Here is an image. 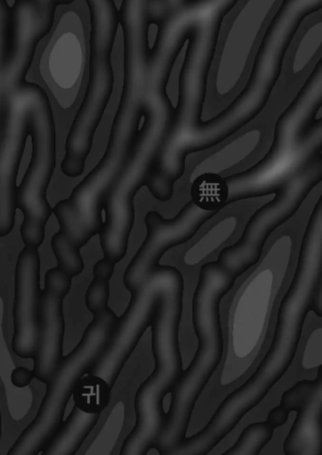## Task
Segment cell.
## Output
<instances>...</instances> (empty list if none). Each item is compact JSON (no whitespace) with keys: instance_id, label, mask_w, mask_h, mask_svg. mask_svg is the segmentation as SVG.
<instances>
[{"instance_id":"7","label":"cell","mask_w":322,"mask_h":455,"mask_svg":"<svg viewBox=\"0 0 322 455\" xmlns=\"http://www.w3.org/2000/svg\"><path fill=\"white\" fill-rule=\"evenodd\" d=\"M183 293L184 278L172 266L162 281L149 315L154 370L136 390L135 423L121 445L120 455H146L163 426L164 398L183 371L179 341Z\"/></svg>"},{"instance_id":"11","label":"cell","mask_w":322,"mask_h":455,"mask_svg":"<svg viewBox=\"0 0 322 455\" xmlns=\"http://www.w3.org/2000/svg\"><path fill=\"white\" fill-rule=\"evenodd\" d=\"M321 180L322 158L318 156L275 187L274 197L254 212L238 240L221 250L218 264L237 278L255 266L270 234L294 215Z\"/></svg>"},{"instance_id":"6","label":"cell","mask_w":322,"mask_h":455,"mask_svg":"<svg viewBox=\"0 0 322 455\" xmlns=\"http://www.w3.org/2000/svg\"><path fill=\"white\" fill-rule=\"evenodd\" d=\"M293 247L290 235L278 237L232 295L226 315L225 357L219 373L221 387L238 381L262 354L291 265Z\"/></svg>"},{"instance_id":"23","label":"cell","mask_w":322,"mask_h":455,"mask_svg":"<svg viewBox=\"0 0 322 455\" xmlns=\"http://www.w3.org/2000/svg\"><path fill=\"white\" fill-rule=\"evenodd\" d=\"M321 327L314 329L305 343L302 356V367L310 371L321 365Z\"/></svg>"},{"instance_id":"24","label":"cell","mask_w":322,"mask_h":455,"mask_svg":"<svg viewBox=\"0 0 322 455\" xmlns=\"http://www.w3.org/2000/svg\"><path fill=\"white\" fill-rule=\"evenodd\" d=\"M3 53L0 52V138L4 117V97L7 92L13 86L12 82L5 74L4 60Z\"/></svg>"},{"instance_id":"14","label":"cell","mask_w":322,"mask_h":455,"mask_svg":"<svg viewBox=\"0 0 322 455\" xmlns=\"http://www.w3.org/2000/svg\"><path fill=\"white\" fill-rule=\"evenodd\" d=\"M40 256L24 245L14 271L12 349L22 359H34L39 345Z\"/></svg>"},{"instance_id":"1","label":"cell","mask_w":322,"mask_h":455,"mask_svg":"<svg viewBox=\"0 0 322 455\" xmlns=\"http://www.w3.org/2000/svg\"><path fill=\"white\" fill-rule=\"evenodd\" d=\"M322 197L307 222L292 280L278 307L270 345L249 378L221 402L205 426L169 455H205L259 405L291 366L310 311L322 317Z\"/></svg>"},{"instance_id":"20","label":"cell","mask_w":322,"mask_h":455,"mask_svg":"<svg viewBox=\"0 0 322 455\" xmlns=\"http://www.w3.org/2000/svg\"><path fill=\"white\" fill-rule=\"evenodd\" d=\"M321 13L301 25L286 55L291 75L302 74L312 62L314 57H321Z\"/></svg>"},{"instance_id":"3","label":"cell","mask_w":322,"mask_h":455,"mask_svg":"<svg viewBox=\"0 0 322 455\" xmlns=\"http://www.w3.org/2000/svg\"><path fill=\"white\" fill-rule=\"evenodd\" d=\"M278 78L270 70L252 67L241 92L205 121L201 115L206 95L178 93L171 126L146 180L150 194L159 202H168L184 173L187 156L216 146L253 121L267 105Z\"/></svg>"},{"instance_id":"16","label":"cell","mask_w":322,"mask_h":455,"mask_svg":"<svg viewBox=\"0 0 322 455\" xmlns=\"http://www.w3.org/2000/svg\"><path fill=\"white\" fill-rule=\"evenodd\" d=\"M114 78L110 71L91 70L82 102L70 125L60 164L63 174L80 176L93 147V137L113 92Z\"/></svg>"},{"instance_id":"21","label":"cell","mask_w":322,"mask_h":455,"mask_svg":"<svg viewBox=\"0 0 322 455\" xmlns=\"http://www.w3.org/2000/svg\"><path fill=\"white\" fill-rule=\"evenodd\" d=\"M237 227L238 218L236 214L223 217L184 251L183 263L189 267L201 263L225 243L234 235Z\"/></svg>"},{"instance_id":"18","label":"cell","mask_w":322,"mask_h":455,"mask_svg":"<svg viewBox=\"0 0 322 455\" xmlns=\"http://www.w3.org/2000/svg\"><path fill=\"white\" fill-rule=\"evenodd\" d=\"M76 391V390H75ZM106 403L76 391L75 404L41 451L42 455H73L98 422Z\"/></svg>"},{"instance_id":"9","label":"cell","mask_w":322,"mask_h":455,"mask_svg":"<svg viewBox=\"0 0 322 455\" xmlns=\"http://www.w3.org/2000/svg\"><path fill=\"white\" fill-rule=\"evenodd\" d=\"M92 14L87 0L58 4L51 26L37 40L26 75L58 104L72 105L87 87L92 70Z\"/></svg>"},{"instance_id":"19","label":"cell","mask_w":322,"mask_h":455,"mask_svg":"<svg viewBox=\"0 0 322 455\" xmlns=\"http://www.w3.org/2000/svg\"><path fill=\"white\" fill-rule=\"evenodd\" d=\"M263 133L260 126L244 132L199 162L189 173V182L202 175H220L240 164L256 150Z\"/></svg>"},{"instance_id":"5","label":"cell","mask_w":322,"mask_h":455,"mask_svg":"<svg viewBox=\"0 0 322 455\" xmlns=\"http://www.w3.org/2000/svg\"><path fill=\"white\" fill-rule=\"evenodd\" d=\"M115 265L105 258L93 267L85 302L93 319L77 345L63 355L54 373L45 384L46 390L37 412L23 429L7 455H36L63 420L66 406L75 389L105 348L119 316L109 308V280Z\"/></svg>"},{"instance_id":"8","label":"cell","mask_w":322,"mask_h":455,"mask_svg":"<svg viewBox=\"0 0 322 455\" xmlns=\"http://www.w3.org/2000/svg\"><path fill=\"white\" fill-rule=\"evenodd\" d=\"M239 0H185L158 25L151 60L144 68L170 79L187 43L178 86L206 89L221 29Z\"/></svg>"},{"instance_id":"26","label":"cell","mask_w":322,"mask_h":455,"mask_svg":"<svg viewBox=\"0 0 322 455\" xmlns=\"http://www.w3.org/2000/svg\"><path fill=\"white\" fill-rule=\"evenodd\" d=\"M289 411L281 404L276 405L270 409L267 414V421L274 427H282L286 423L289 418Z\"/></svg>"},{"instance_id":"13","label":"cell","mask_w":322,"mask_h":455,"mask_svg":"<svg viewBox=\"0 0 322 455\" xmlns=\"http://www.w3.org/2000/svg\"><path fill=\"white\" fill-rule=\"evenodd\" d=\"M218 212L197 195H191V199L172 218H165L156 210L148 212L144 217L146 236L123 275L128 291L135 290L160 265L168 250L190 240Z\"/></svg>"},{"instance_id":"27","label":"cell","mask_w":322,"mask_h":455,"mask_svg":"<svg viewBox=\"0 0 322 455\" xmlns=\"http://www.w3.org/2000/svg\"><path fill=\"white\" fill-rule=\"evenodd\" d=\"M1 436H2V414H1V410H0V441H1Z\"/></svg>"},{"instance_id":"15","label":"cell","mask_w":322,"mask_h":455,"mask_svg":"<svg viewBox=\"0 0 322 455\" xmlns=\"http://www.w3.org/2000/svg\"><path fill=\"white\" fill-rule=\"evenodd\" d=\"M71 281L57 266L48 269L44 275L39 301V345L32 369L35 379L44 384L49 381L63 357V299L70 290Z\"/></svg>"},{"instance_id":"25","label":"cell","mask_w":322,"mask_h":455,"mask_svg":"<svg viewBox=\"0 0 322 455\" xmlns=\"http://www.w3.org/2000/svg\"><path fill=\"white\" fill-rule=\"evenodd\" d=\"M34 378L33 371L23 366L16 367L11 373V381L17 387L29 385Z\"/></svg>"},{"instance_id":"2","label":"cell","mask_w":322,"mask_h":455,"mask_svg":"<svg viewBox=\"0 0 322 455\" xmlns=\"http://www.w3.org/2000/svg\"><path fill=\"white\" fill-rule=\"evenodd\" d=\"M322 62L319 59L303 84L278 117L273 140L265 156L252 167L225 177L202 175L191 183V195L205 197L221 211L248 198L271 194L273 188L304 165L321 156Z\"/></svg>"},{"instance_id":"10","label":"cell","mask_w":322,"mask_h":455,"mask_svg":"<svg viewBox=\"0 0 322 455\" xmlns=\"http://www.w3.org/2000/svg\"><path fill=\"white\" fill-rule=\"evenodd\" d=\"M20 85L32 149L27 171L16 188L15 205L23 214L20 233L24 245L39 248L44 240L45 225L52 213L46 190L56 164L55 124L45 92L26 80Z\"/></svg>"},{"instance_id":"17","label":"cell","mask_w":322,"mask_h":455,"mask_svg":"<svg viewBox=\"0 0 322 455\" xmlns=\"http://www.w3.org/2000/svg\"><path fill=\"white\" fill-rule=\"evenodd\" d=\"M314 379H301L285 390L281 404L296 417L283 443L285 455L322 453V376L321 365Z\"/></svg>"},{"instance_id":"4","label":"cell","mask_w":322,"mask_h":455,"mask_svg":"<svg viewBox=\"0 0 322 455\" xmlns=\"http://www.w3.org/2000/svg\"><path fill=\"white\" fill-rule=\"evenodd\" d=\"M237 279L216 260L205 262L199 268L191 307L197 347L170 392V405L152 445L160 455H169L186 437L195 405L221 363L224 351L221 301Z\"/></svg>"},{"instance_id":"12","label":"cell","mask_w":322,"mask_h":455,"mask_svg":"<svg viewBox=\"0 0 322 455\" xmlns=\"http://www.w3.org/2000/svg\"><path fill=\"white\" fill-rule=\"evenodd\" d=\"M282 1L239 0L229 21L222 24L211 67L214 68V92L220 98L229 96L239 85Z\"/></svg>"},{"instance_id":"22","label":"cell","mask_w":322,"mask_h":455,"mask_svg":"<svg viewBox=\"0 0 322 455\" xmlns=\"http://www.w3.org/2000/svg\"><path fill=\"white\" fill-rule=\"evenodd\" d=\"M275 428L267 421L248 424L242 430L234 444L222 455H258L274 435Z\"/></svg>"}]
</instances>
